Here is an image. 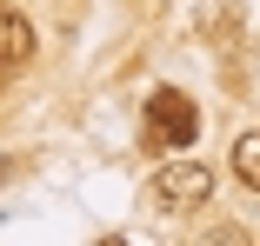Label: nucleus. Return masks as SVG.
<instances>
[{"label":"nucleus","instance_id":"obj_1","mask_svg":"<svg viewBox=\"0 0 260 246\" xmlns=\"http://www.w3.org/2000/svg\"><path fill=\"white\" fill-rule=\"evenodd\" d=\"M193 133H200L193 93L153 87V93H147V113H140V146H147V153H180V146H193Z\"/></svg>","mask_w":260,"mask_h":246},{"label":"nucleus","instance_id":"obj_3","mask_svg":"<svg viewBox=\"0 0 260 246\" xmlns=\"http://www.w3.org/2000/svg\"><path fill=\"white\" fill-rule=\"evenodd\" d=\"M27 60H34V20H27L20 7L0 0V80L27 73Z\"/></svg>","mask_w":260,"mask_h":246},{"label":"nucleus","instance_id":"obj_5","mask_svg":"<svg viewBox=\"0 0 260 246\" xmlns=\"http://www.w3.org/2000/svg\"><path fill=\"white\" fill-rule=\"evenodd\" d=\"M187 246H253V239H247V226H240V220H207Z\"/></svg>","mask_w":260,"mask_h":246},{"label":"nucleus","instance_id":"obj_2","mask_svg":"<svg viewBox=\"0 0 260 246\" xmlns=\"http://www.w3.org/2000/svg\"><path fill=\"white\" fill-rule=\"evenodd\" d=\"M207 200H214V173H207L200 160H167V167H153V207H167V213H200Z\"/></svg>","mask_w":260,"mask_h":246},{"label":"nucleus","instance_id":"obj_4","mask_svg":"<svg viewBox=\"0 0 260 246\" xmlns=\"http://www.w3.org/2000/svg\"><path fill=\"white\" fill-rule=\"evenodd\" d=\"M234 180L260 193V133H240L234 140Z\"/></svg>","mask_w":260,"mask_h":246},{"label":"nucleus","instance_id":"obj_6","mask_svg":"<svg viewBox=\"0 0 260 246\" xmlns=\"http://www.w3.org/2000/svg\"><path fill=\"white\" fill-rule=\"evenodd\" d=\"M93 246H127V239H120V233H100V239H93Z\"/></svg>","mask_w":260,"mask_h":246}]
</instances>
